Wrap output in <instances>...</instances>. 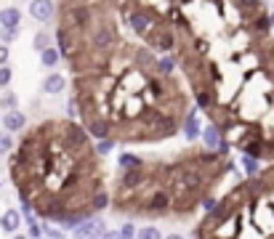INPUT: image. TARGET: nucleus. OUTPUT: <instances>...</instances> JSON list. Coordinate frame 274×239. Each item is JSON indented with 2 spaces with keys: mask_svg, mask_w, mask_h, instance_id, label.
<instances>
[{
  "mask_svg": "<svg viewBox=\"0 0 274 239\" xmlns=\"http://www.w3.org/2000/svg\"><path fill=\"white\" fill-rule=\"evenodd\" d=\"M99 239H120V237H117V231H104Z\"/></svg>",
  "mask_w": 274,
  "mask_h": 239,
  "instance_id": "nucleus-28",
  "label": "nucleus"
},
{
  "mask_svg": "<svg viewBox=\"0 0 274 239\" xmlns=\"http://www.w3.org/2000/svg\"><path fill=\"white\" fill-rule=\"evenodd\" d=\"M86 133L88 135H93V138H109V135H112V131H109V122L101 117L99 112H93V114H86Z\"/></svg>",
  "mask_w": 274,
  "mask_h": 239,
  "instance_id": "nucleus-4",
  "label": "nucleus"
},
{
  "mask_svg": "<svg viewBox=\"0 0 274 239\" xmlns=\"http://www.w3.org/2000/svg\"><path fill=\"white\" fill-rule=\"evenodd\" d=\"M11 149H14V138H11L8 131H3V133H0V157H3V154H8Z\"/></svg>",
  "mask_w": 274,
  "mask_h": 239,
  "instance_id": "nucleus-18",
  "label": "nucleus"
},
{
  "mask_svg": "<svg viewBox=\"0 0 274 239\" xmlns=\"http://www.w3.org/2000/svg\"><path fill=\"white\" fill-rule=\"evenodd\" d=\"M19 106V96L11 93V90H5L3 96H0V109H5V112H11V109Z\"/></svg>",
  "mask_w": 274,
  "mask_h": 239,
  "instance_id": "nucleus-16",
  "label": "nucleus"
},
{
  "mask_svg": "<svg viewBox=\"0 0 274 239\" xmlns=\"http://www.w3.org/2000/svg\"><path fill=\"white\" fill-rule=\"evenodd\" d=\"M147 45L149 51H162V53H171V51L179 45V37H176V32L171 24L162 22L160 27H154V32L147 37Z\"/></svg>",
  "mask_w": 274,
  "mask_h": 239,
  "instance_id": "nucleus-1",
  "label": "nucleus"
},
{
  "mask_svg": "<svg viewBox=\"0 0 274 239\" xmlns=\"http://www.w3.org/2000/svg\"><path fill=\"white\" fill-rule=\"evenodd\" d=\"M269 27L274 29V11H272V14H269Z\"/></svg>",
  "mask_w": 274,
  "mask_h": 239,
  "instance_id": "nucleus-30",
  "label": "nucleus"
},
{
  "mask_svg": "<svg viewBox=\"0 0 274 239\" xmlns=\"http://www.w3.org/2000/svg\"><path fill=\"white\" fill-rule=\"evenodd\" d=\"M14 239H24V237H19V234H16V237H14Z\"/></svg>",
  "mask_w": 274,
  "mask_h": 239,
  "instance_id": "nucleus-31",
  "label": "nucleus"
},
{
  "mask_svg": "<svg viewBox=\"0 0 274 239\" xmlns=\"http://www.w3.org/2000/svg\"><path fill=\"white\" fill-rule=\"evenodd\" d=\"M61 61V53H59L56 45H48L45 51H40V64L45 69H56V64Z\"/></svg>",
  "mask_w": 274,
  "mask_h": 239,
  "instance_id": "nucleus-10",
  "label": "nucleus"
},
{
  "mask_svg": "<svg viewBox=\"0 0 274 239\" xmlns=\"http://www.w3.org/2000/svg\"><path fill=\"white\" fill-rule=\"evenodd\" d=\"M27 125V117H24L19 109H11V112H5L3 114V128L8 133H16V131H22V128Z\"/></svg>",
  "mask_w": 274,
  "mask_h": 239,
  "instance_id": "nucleus-8",
  "label": "nucleus"
},
{
  "mask_svg": "<svg viewBox=\"0 0 274 239\" xmlns=\"http://www.w3.org/2000/svg\"><path fill=\"white\" fill-rule=\"evenodd\" d=\"M117 165H120V170H130V167H141V157H136V154H120V159H117Z\"/></svg>",
  "mask_w": 274,
  "mask_h": 239,
  "instance_id": "nucleus-15",
  "label": "nucleus"
},
{
  "mask_svg": "<svg viewBox=\"0 0 274 239\" xmlns=\"http://www.w3.org/2000/svg\"><path fill=\"white\" fill-rule=\"evenodd\" d=\"M64 85H67V80H64V77L59 75V72H51V75L43 80V90H45V93H48V96H56V93H61V90H64Z\"/></svg>",
  "mask_w": 274,
  "mask_h": 239,
  "instance_id": "nucleus-9",
  "label": "nucleus"
},
{
  "mask_svg": "<svg viewBox=\"0 0 274 239\" xmlns=\"http://www.w3.org/2000/svg\"><path fill=\"white\" fill-rule=\"evenodd\" d=\"M144 208L149 210V215H162V212H168V210L173 208V197H171V191H165V189L152 191V199H149Z\"/></svg>",
  "mask_w": 274,
  "mask_h": 239,
  "instance_id": "nucleus-3",
  "label": "nucleus"
},
{
  "mask_svg": "<svg viewBox=\"0 0 274 239\" xmlns=\"http://www.w3.org/2000/svg\"><path fill=\"white\" fill-rule=\"evenodd\" d=\"M112 146H115V141H112V138H101L99 144H96V154H101V157H104V154L112 152Z\"/></svg>",
  "mask_w": 274,
  "mask_h": 239,
  "instance_id": "nucleus-21",
  "label": "nucleus"
},
{
  "mask_svg": "<svg viewBox=\"0 0 274 239\" xmlns=\"http://www.w3.org/2000/svg\"><path fill=\"white\" fill-rule=\"evenodd\" d=\"M8 64V45H0V67Z\"/></svg>",
  "mask_w": 274,
  "mask_h": 239,
  "instance_id": "nucleus-26",
  "label": "nucleus"
},
{
  "mask_svg": "<svg viewBox=\"0 0 274 239\" xmlns=\"http://www.w3.org/2000/svg\"><path fill=\"white\" fill-rule=\"evenodd\" d=\"M104 231H107V223H104L101 218L99 221H96V218H88V221L75 226V239H99Z\"/></svg>",
  "mask_w": 274,
  "mask_h": 239,
  "instance_id": "nucleus-5",
  "label": "nucleus"
},
{
  "mask_svg": "<svg viewBox=\"0 0 274 239\" xmlns=\"http://www.w3.org/2000/svg\"><path fill=\"white\" fill-rule=\"evenodd\" d=\"M184 135L189 141H194L200 135V120H197V112H186L184 117Z\"/></svg>",
  "mask_w": 274,
  "mask_h": 239,
  "instance_id": "nucleus-12",
  "label": "nucleus"
},
{
  "mask_svg": "<svg viewBox=\"0 0 274 239\" xmlns=\"http://www.w3.org/2000/svg\"><path fill=\"white\" fill-rule=\"evenodd\" d=\"M48 45H51V35H48V32H37V35L32 37V48H35L37 53H40V51H45Z\"/></svg>",
  "mask_w": 274,
  "mask_h": 239,
  "instance_id": "nucleus-17",
  "label": "nucleus"
},
{
  "mask_svg": "<svg viewBox=\"0 0 274 239\" xmlns=\"http://www.w3.org/2000/svg\"><path fill=\"white\" fill-rule=\"evenodd\" d=\"M11 77H14V75H11V69L3 64V67H0V88H8L11 85Z\"/></svg>",
  "mask_w": 274,
  "mask_h": 239,
  "instance_id": "nucleus-24",
  "label": "nucleus"
},
{
  "mask_svg": "<svg viewBox=\"0 0 274 239\" xmlns=\"http://www.w3.org/2000/svg\"><path fill=\"white\" fill-rule=\"evenodd\" d=\"M202 208L213 210V208H216V199H213V197H202Z\"/></svg>",
  "mask_w": 274,
  "mask_h": 239,
  "instance_id": "nucleus-27",
  "label": "nucleus"
},
{
  "mask_svg": "<svg viewBox=\"0 0 274 239\" xmlns=\"http://www.w3.org/2000/svg\"><path fill=\"white\" fill-rule=\"evenodd\" d=\"M22 27V11L16 5H8V8L0 11V29H19Z\"/></svg>",
  "mask_w": 274,
  "mask_h": 239,
  "instance_id": "nucleus-7",
  "label": "nucleus"
},
{
  "mask_svg": "<svg viewBox=\"0 0 274 239\" xmlns=\"http://www.w3.org/2000/svg\"><path fill=\"white\" fill-rule=\"evenodd\" d=\"M117 237H120V239H136L133 223H122V226H120V231H117Z\"/></svg>",
  "mask_w": 274,
  "mask_h": 239,
  "instance_id": "nucleus-22",
  "label": "nucleus"
},
{
  "mask_svg": "<svg viewBox=\"0 0 274 239\" xmlns=\"http://www.w3.org/2000/svg\"><path fill=\"white\" fill-rule=\"evenodd\" d=\"M19 223H22V215H19L16 210H5L3 218H0V226H3V231H8V234H16Z\"/></svg>",
  "mask_w": 274,
  "mask_h": 239,
  "instance_id": "nucleus-11",
  "label": "nucleus"
},
{
  "mask_svg": "<svg viewBox=\"0 0 274 239\" xmlns=\"http://www.w3.org/2000/svg\"><path fill=\"white\" fill-rule=\"evenodd\" d=\"M136 239H162V234L154 226H144L141 231H136Z\"/></svg>",
  "mask_w": 274,
  "mask_h": 239,
  "instance_id": "nucleus-19",
  "label": "nucleus"
},
{
  "mask_svg": "<svg viewBox=\"0 0 274 239\" xmlns=\"http://www.w3.org/2000/svg\"><path fill=\"white\" fill-rule=\"evenodd\" d=\"M200 135H202V141H205V149H216L218 141H221V131L216 125H208L205 131H200Z\"/></svg>",
  "mask_w": 274,
  "mask_h": 239,
  "instance_id": "nucleus-14",
  "label": "nucleus"
},
{
  "mask_svg": "<svg viewBox=\"0 0 274 239\" xmlns=\"http://www.w3.org/2000/svg\"><path fill=\"white\" fill-rule=\"evenodd\" d=\"M0 35H3V45H8L19 37V29H0Z\"/></svg>",
  "mask_w": 274,
  "mask_h": 239,
  "instance_id": "nucleus-25",
  "label": "nucleus"
},
{
  "mask_svg": "<svg viewBox=\"0 0 274 239\" xmlns=\"http://www.w3.org/2000/svg\"><path fill=\"white\" fill-rule=\"evenodd\" d=\"M165 239H184V237H181V234H168Z\"/></svg>",
  "mask_w": 274,
  "mask_h": 239,
  "instance_id": "nucleus-29",
  "label": "nucleus"
},
{
  "mask_svg": "<svg viewBox=\"0 0 274 239\" xmlns=\"http://www.w3.org/2000/svg\"><path fill=\"white\" fill-rule=\"evenodd\" d=\"M154 72H157V75H162V77H171L173 72H176V59H173V56H162V59H157V61H154Z\"/></svg>",
  "mask_w": 274,
  "mask_h": 239,
  "instance_id": "nucleus-13",
  "label": "nucleus"
},
{
  "mask_svg": "<svg viewBox=\"0 0 274 239\" xmlns=\"http://www.w3.org/2000/svg\"><path fill=\"white\" fill-rule=\"evenodd\" d=\"M30 16L40 24H48L56 16V3L54 0H30Z\"/></svg>",
  "mask_w": 274,
  "mask_h": 239,
  "instance_id": "nucleus-2",
  "label": "nucleus"
},
{
  "mask_svg": "<svg viewBox=\"0 0 274 239\" xmlns=\"http://www.w3.org/2000/svg\"><path fill=\"white\" fill-rule=\"evenodd\" d=\"M40 229H43V234H45V237H48V239H64V234H61V231H59V229H56V226H51V223H45V226H40Z\"/></svg>",
  "mask_w": 274,
  "mask_h": 239,
  "instance_id": "nucleus-23",
  "label": "nucleus"
},
{
  "mask_svg": "<svg viewBox=\"0 0 274 239\" xmlns=\"http://www.w3.org/2000/svg\"><path fill=\"white\" fill-rule=\"evenodd\" d=\"M144 165L141 167H130V170H122V176H120V189H136V186H141V181H144Z\"/></svg>",
  "mask_w": 274,
  "mask_h": 239,
  "instance_id": "nucleus-6",
  "label": "nucleus"
},
{
  "mask_svg": "<svg viewBox=\"0 0 274 239\" xmlns=\"http://www.w3.org/2000/svg\"><path fill=\"white\" fill-rule=\"evenodd\" d=\"M243 167H245L247 176H256V173H258V159H256V157H247V154H243Z\"/></svg>",
  "mask_w": 274,
  "mask_h": 239,
  "instance_id": "nucleus-20",
  "label": "nucleus"
}]
</instances>
